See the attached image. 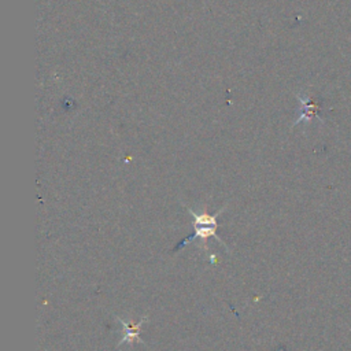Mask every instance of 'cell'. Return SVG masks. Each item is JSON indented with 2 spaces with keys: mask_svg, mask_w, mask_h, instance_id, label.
<instances>
[{
  "mask_svg": "<svg viewBox=\"0 0 351 351\" xmlns=\"http://www.w3.org/2000/svg\"><path fill=\"white\" fill-rule=\"evenodd\" d=\"M188 211L191 213V215L193 217V228H195V232L193 234H191L189 237H186L185 240H182L176 248L174 251H178L181 250L185 244L193 241V240H199L200 241V247L207 250V245H206V241L208 240V237H214L218 243H221L225 250L229 252V248L228 245L217 236V228H218V222H217V218L219 214H222L226 208V206H223L222 208H219V211H217L215 214H208L206 211V206H203L202 211H193L191 207H186Z\"/></svg>",
  "mask_w": 351,
  "mask_h": 351,
  "instance_id": "cell-1",
  "label": "cell"
},
{
  "mask_svg": "<svg viewBox=\"0 0 351 351\" xmlns=\"http://www.w3.org/2000/svg\"><path fill=\"white\" fill-rule=\"evenodd\" d=\"M115 319L119 322V325L123 328V336L119 339L118 341V347H121L122 344H133V343H140L143 346H147L145 341L141 339L140 336V328L143 326V324L148 319V317H141L138 322H133L130 318L129 319H125V318H121L118 315H114Z\"/></svg>",
  "mask_w": 351,
  "mask_h": 351,
  "instance_id": "cell-2",
  "label": "cell"
}]
</instances>
